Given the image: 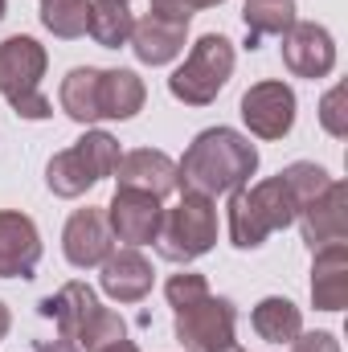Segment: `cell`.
Returning a JSON list of instances; mask_svg holds the SVG:
<instances>
[{
    "mask_svg": "<svg viewBox=\"0 0 348 352\" xmlns=\"http://www.w3.org/2000/svg\"><path fill=\"white\" fill-rule=\"evenodd\" d=\"M4 8H8V0H0V21H4Z\"/></svg>",
    "mask_w": 348,
    "mask_h": 352,
    "instance_id": "obj_36",
    "label": "cell"
},
{
    "mask_svg": "<svg viewBox=\"0 0 348 352\" xmlns=\"http://www.w3.org/2000/svg\"><path fill=\"white\" fill-rule=\"evenodd\" d=\"M226 0H152V12H164V16H176V21H193V12L201 8H217Z\"/></svg>",
    "mask_w": 348,
    "mask_h": 352,
    "instance_id": "obj_30",
    "label": "cell"
},
{
    "mask_svg": "<svg viewBox=\"0 0 348 352\" xmlns=\"http://www.w3.org/2000/svg\"><path fill=\"white\" fill-rule=\"evenodd\" d=\"M254 173H259V148L242 131H234V127L201 131L184 148V156L176 160L180 192H197V197H209V201L250 184Z\"/></svg>",
    "mask_w": 348,
    "mask_h": 352,
    "instance_id": "obj_1",
    "label": "cell"
},
{
    "mask_svg": "<svg viewBox=\"0 0 348 352\" xmlns=\"http://www.w3.org/2000/svg\"><path fill=\"white\" fill-rule=\"evenodd\" d=\"M295 111H299L295 90L287 87V82H279V78L254 82V87L242 94V123L259 140H283V135H291Z\"/></svg>",
    "mask_w": 348,
    "mask_h": 352,
    "instance_id": "obj_6",
    "label": "cell"
},
{
    "mask_svg": "<svg viewBox=\"0 0 348 352\" xmlns=\"http://www.w3.org/2000/svg\"><path fill=\"white\" fill-rule=\"evenodd\" d=\"M144 98H148V87L135 70H102L98 78V111L102 119H135L144 111Z\"/></svg>",
    "mask_w": 348,
    "mask_h": 352,
    "instance_id": "obj_18",
    "label": "cell"
},
{
    "mask_svg": "<svg viewBox=\"0 0 348 352\" xmlns=\"http://www.w3.org/2000/svg\"><path fill=\"white\" fill-rule=\"evenodd\" d=\"M291 352H340V340L332 332H299L291 340Z\"/></svg>",
    "mask_w": 348,
    "mask_h": 352,
    "instance_id": "obj_31",
    "label": "cell"
},
{
    "mask_svg": "<svg viewBox=\"0 0 348 352\" xmlns=\"http://www.w3.org/2000/svg\"><path fill=\"white\" fill-rule=\"evenodd\" d=\"M33 352H83V349H78L74 340H62V336H58V340H37Z\"/></svg>",
    "mask_w": 348,
    "mask_h": 352,
    "instance_id": "obj_32",
    "label": "cell"
},
{
    "mask_svg": "<svg viewBox=\"0 0 348 352\" xmlns=\"http://www.w3.org/2000/svg\"><path fill=\"white\" fill-rule=\"evenodd\" d=\"M320 127L332 140H345L348 135V90H345V82H336V87L320 98Z\"/></svg>",
    "mask_w": 348,
    "mask_h": 352,
    "instance_id": "obj_28",
    "label": "cell"
},
{
    "mask_svg": "<svg viewBox=\"0 0 348 352\" xmlns=\"http://www.w3.org/2000/svg\"><path fill=\"white\" fill-rule=\"evenodd\" d=\"M45 184H50V192H54V197L74 201V197H83L87 188H94L98 180L90 176V168L83 164V156H78L74 148H66V152L50 156V164H45Z\"/></svg>",
    "mask_w": 348,
    "mask_h": 352,
    "instance_id": "obj_23",
    "label": "cell"
},
{
    "mask_svg": "<svg viewBox=\"0 0 348 352\" xmlns=\"http://www.w3.org/2000/svg\"><path fill=\"white\" fill-rule=\"evenodd\" d=\"M98 78H102V70H94V66H74L66 78H62V90H58V102H62V111L74 119V123H98L102 119V111H98Z\"/></svg>",
    "mask_w": 348,
    "mask_h": 352,
    "instance_id": "obj_19",
    "label": "cell"
},
{
    "mask_svg": "<svg viewBox=\"0 0 348 352\" xmlns=\"http://www.w3.org/2000/svg\"><path fill=\"white\" fill-rule=\"evenodd\" d=\"M37 311H41L45 320H54V328H58L62 340H74V344H78L87 320L98 311V295L90 291L87 283H66L58 295H45V299L37 303Z\"/></svg>",
    "mask_w": 348,
    "mask_h": 352,
    "instance_id": "obj_17",
    "label": "cell"
},
{
    "mask_svg": "<svg viewBox=\"0 0 348 352\" xmlns=\"http://www.w3.org/2000/svg\"><path fill=\"white\" fill-rule=\"evenodd\" d=\"M115 250V238H111V226H107V213L98 205L87 209H74L66 230H62V254L74 270H94V266L107 263V254Z\"/></svg>",
    "mask_w": 348,
    "mask_h": 352,
    "instance_id": "obj_10",
    "label": "cell"
},
{
    "mask_svg": "<svg viewBox=\"0 0 348 352\" xmlns=\"http://www.w3.org/2000/svg\"><path fill=\"white\" fill-rule=\"evenodd\" d=\"M234 328H238V307L234 299L226 295H205L188 307H176L173 332L176 340L184 344V352H217L234 340Z\"/></svg>",
    "mask_w": 348,
    "mask_h": 352,
    "instance_id": "obj_5",
    "label": "cell"
},
{
    "mask_svg": "<svg viewBox=\"0 0 348 352\" xmlns=\"http://www.w3.org/2000/svg\"><path fill=\"white\" fill-rule=\"evenodd\" d=\"M8 328H12V311H8V303L0 299V340L8 336Z\"/></svg>",
    "mask_w": 348,
    "mask_h": 352,
    "instance_id": "obj_33",
    "label": "cell"
},
{
    "mask_svg": "<svg viewBox=\"0 0 348 352\" xmlns=\"http://www.w3.org/2000/svg\"><path fill=\"white\" fill-rule=\"evenodd\" d=\"M123 336H127L123 316L98 303V311L87 320V328H83V336H78V349L83 352H98V349H107V344H115V340H123Z\"/></svg>",
    "mask_w": 348,
    "mask_h": 352,
    "instance_id": "obj_27",
    "label": "cell"
},
{
    "mask_svg": "<svg viewBox=\"0 0 348 352\" xmlns=\"http://www.w3.org/2000/svg\"><path fill=\"white\" fill-rule=\"evenodd\" d=\"M283 66L295 78H328L336 70V41L316 21H295L283 33Z\"/></svg>",
    "mask_w": 348,
    "mask_h": 352,
    "instance_id": "obj_7",
    "label": "cell"
},
{
    "mask_svg": "<svg viewBox=\"0 0 348 352\" xmlns=\"http://www.w3.org/2000/svg\"><path fill=\"white\" fill-rule=\"evenodd\" d=\"M299 234L312 250L332 246V242H348V184L332 180L312 205L299 209Z\"/></svg>",
    "mask_w": 348,
    "mask_h": 352,
    "instance_id": "obj_11",
    "label": "cell"
},
{
    "mask_svg": "<svg viewBox=\"0 0 348 352\" xmlns=\"http://www.w3.org/2000/svg\"><path fill=\"white\" fill-rule=\"evenodd\" d=\"M102 291L115 299V303H144L152 295V263L135 250V246H123V250H111L107 263H102V274H98Z\"/></svg>",
    "mask_w": 348,
    "mask_h": 352,
    "instance_id": "obj_15",
    "label": "cell"
},
{
    "mask_svg": "<svg viewBox=\"0 0 348 352\" xmlns=\"http://www.w3.org/2000/svg\"><path fill=\"white\" fill-rule=\"evenodd\" d=\"M164 295H168V307H188V303H197V299H205L209 295V278L205 274H197V270H180L173 274L168 283H164Z\"/></svg>",
    "mask_w": 348,
    "mask_h": 352,
    "instance_id": "obj_29",
    "label": "cell"
},
{
    "mask_svg": "<svg viewBox=\"0 0 348 352\" xmlns=\"http://www.w3.org/2000/svg\"><path fill=\"white\" fill-rule=\"evenodd\" d=\"M107 213V226H111V238L123 242V246H152L156 242V230H160V201L148 197V192H135V188H115L111 205L102 209Z\"/></svg>",
    "mask_w": 348,
    "mask_h": 352,
    "instance_id": "obj_8",
    "label": "cell"
},
{
    "mask_svg": "<svg viewBox=\"0 0 348 352\" xmlns=\"http://www.w3.org/2000/svg\"><path fill=\"white\" fill-rule=\"evenodd\" d=\"M41 263V234L29 213L0 209V278H33Z\"/></svg>",
    "mask_w": 348,
    "mask_h": 352,
    "instance_id": "obj_12",
    "label": "cell"
},
{
    "mask_svg": "<svg viewBox=\"0 0 348 352\" xmlns=\"http://www.w3.org/2000/svg\"><path fill=\"white\" fill-rule=\"evenodd\" d=\"M217 352H246V349H242V344H238V340H230V344H226V349H217Z\"/></svg>",
    "mask_w": 348,
    "mask_h": 352,
    "instance_id": "obj_35",
    "label": "cell"
},
{
    "mask_svg": "<svg viewBox=\"0 0 348 352\" xmlns=\"http://www.w3.org/2000/svg\"><path fill=\"white\" fill-rule=\"evenodd\" d=\"M74 152L83 156V164L90 168L94 180H107V176H115V164H119V140L111 135V131H87L78 144H74Z\"/></svg>",
    "mask_w": 348,
    "mask_h": 352,
    "instance_id": "obj_25",
    "label": "cell"
},
{
    "mask_svg": "<svg viewBox=\"0 0 348 352\" xmlns=\"http://www.w3.org/2000/svg\"><path fill=\"white\" fill-rule=\"evenodd\" d=\"M115 180L119 188H135V192H148L156 201L180 192V180H176V160L156 152V148H135V152H123L119 164H115Z\"/></svg>",
    "mask_w": 348,
    "mask_h": 352,
    "instance_id": "obj_13",
    "label": "cell"
},
{
    "mask_svg": "<svg viewBox=\"0 0 348 352\" xmlns=\"http://www.w3.org/2000/svg\"><path fill=\"white\" fill-rule=\"evenodd\" d=\"M41 25H45L54 37H62V41L87 37L90 0H41Z\"/></svg>",
    "mask_w": 348,
    "mask_h": 352,
    "instance_id": "obj_24",
    "label": "cell"
},
{
    "mask_svg": "<svg viewBox=\"0 0 348 352\" xmlns=\"http://www.w3.org/2000/svg\"><path fill=\"white\" fill-rule=\"evenodd\" d=\"M98 352H140V349H135V340L123 336V340H115V344H107V349H98Z\"/></svg>",
    "mask_w": 348,
    "mask_h": 352,
    "instance_id": "obj_34",
    "label": "cell"
},
{
    "mask_svg": "<svg viewBox=\"0 0 348 352\" xmlns=\"http://www.w3.org/2000/svg\"><path fill=\"white\" fill-rule=\"evenodd\" d=\"M234 74V41L221 33H205L193 41L188 58L168 78V94L184 107H209Z\"/></svg>",
    "mask_w": 348,
    "mask_h": 352,
    "instance_id": "obj_4",
    "label": "cell"
},
{
    "mask_svg": "<svg viewBox=\"0 0 348 352\" xmlns=\"http://www.w3.org/2000/svg\"><path fill=\"white\" fill-rule=\"evenodd\" d=\"M45 66H50V54L37 37H25V33L4 37L0 41V94L12 102V98L41 90Z\"/></svg>",
    "mask_w": 348,
    "mask_h": 352,
    "instance_id": "obj_9",
    "label": "cell"
},
{
    "mask_svg": "<svg viewBox=\"0 0 348 352\" xmlns=\"http://www.w3.org/2000/svg\"><path fill=\"white\" fill-rule=\"evenodd\" d=\"M295 0H246L242 25H246V50H259L262 37H283L295 25Z\"/></svg>",
    "mask_w": 348,
    "mask_h": 352,
    "instance_id": "obj_21",
    "label": "cell"
},
{
    "mask_svg": "<svg viewBox=\"0 0 348 352\" xmlns=\"http://www.w3.org/2000/svg\"><path fill=\"white\" fill-rule=\"evenodd\" d=\"M123 4H127V0H123Z\"/></svg>",
    "mask_w": 348,
    "mask_h": 352,
    "instance_id": "obj_37",
    "label": "cell"
},
{
    "mask_svg": "<svg viewBox=\"0 0 348 352\" xmlns=\"http://www.w3.org/2000/svg\"><path fill=\"white\" fill-rule=\"evenodd\" d=\"M217 246V205L209 197L197 192H180L173 209L160 213V230H156V254L164 263L188 266L201 254H209Z\"/></svg>",
    "mask_w": 348,
    "mask_h": 352,
    "instance_id": "obj_3",
    "label": "cell"
},
{
    "mask_svg": "<svg viewBox=\"0 0 348 352\" xmlns=\"http://www.w3.org/2000/svg\"><path fill=\"white\" fill-rule=\"evenodd\" d=\"M135 29V12L123 0H90V25L87 33L102 45V50H119L131 41Z\"/></svg>",
    "mask_w": 348,
    "mask_h": 352,
    "instance_id": "obj_22",
    "label": "cell"
},
{
    "mask_svg": "<svg viewBox=\"0 0 348 352\" xmlns=\"http://www.w3.org/2000/svg\"><path fill=\"white\" fill-rule=\"evenodd\" d=\"M250 324H254V332L266 344H291L303 332V311L291 299H283V295H266L250 311Z\"/></svg>",
    "mask_w": 348,
    "mask_h": 352,
    "instance_id": "obj_20",
    "label": "cell"
},
{
    "mask_svg": "<svg viewBox=\"0 0 348 352\" xmlns=\"http://www.w3.org/2000/svg\"><path fill=\"white\" fill-rule=\"evenodd\" d=\"M283 184H287V192H291V201L303 209V205H312L328 184H332V176L324 173L320 164H312V160H295V164H287L283 168Z\"/></svg>",
    "mask_w": 348,
    "mask_h": 352,
    "instance_id": "obj_26",
    "label": "cell"
},
{
    "mask_svg": "<svg viewBox=\"0 0 348 352\" xmlns=\"http://www.w3.org/2000/svg\"><path fill=\"white\" fill-rule=\"evenodd\" d=\"M184 37H188V21H176V16H164V12L148 8V16L135 21L127 45H131L135 62H144V66H168V62L180 58Z\"/></svg>",
    "mask_w": 348,
    "mask_h": 352,
    "instance_id": "obj_14",
    "label": "cell"
},
{
    "mask_svg": "<svg viewBox=\"0 0 348 352\" xmlns=\"http://www.w3.org/2000/svg\"><path fill=\"white\" fill-rule=\"evenodd\" d=\"M299 205L291 201L283 176H266L259 184H242L230 192L226 205V226H230V242L238 250H259L262 242L287 226H295Z\"/></svg>",
    "mask_w": 348,
    "mask_h": 352,
    "instance_id": "obj_2",
    "label": "cell"
},
{
    "mask_svg": "<svg viewBox=\"0 0 348 352\" xmlns=\"http://www.w3.org/2000/svg\"><path fill=\"white\" fill-rule=\"evenodd\" d=\"M312 303L320 311H345L348 303V242L312 250Z\"/></svg>",
    "mask_w": 348,
    "mask_h": 352,
    "instance_id": "obj_16",
    "label": "cell"
}]
</instances>
